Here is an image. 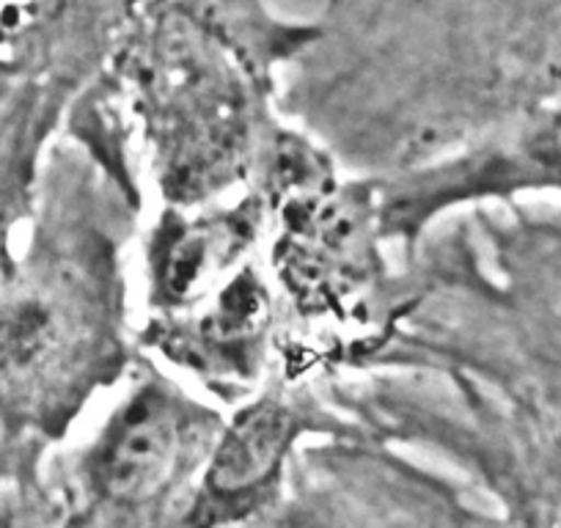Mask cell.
<instances>
[{
  "label": "cell",
  "mask_w": 561,
  "mask_h": 528,
  "mask_svg": "<svg viewBox=\"0 0 561 528\" xmlns=\"http://www.w3.org/2000/svg\"><path fill=\"white\" fill-rule=\"evenodd\" d=\"M50 336V317L42 306H0V377L25 375L47 353Z\"/></svg>",
  "instance_id": "3957f363"
},
{
  "label": "cell",
  "mask_w": 561,
  "mask_h": 528,
  "mask_svg": "<svg viewBox=\"0 0 561 528\" xmlns=\"http://www.w3.org/2000/svg\"><path fill=\"white\" fill-rule=\"evenodd\" d=\"M289 438V416L275 405H256L242 413L218 446L209 487L218 493H240L264 482L278 466Z\"/></svg>",
  "instance_id": "7a4b0ae2"
},
{
  "label": "cell",
  "mask_w": 561,
  "mask_h": 528,
  "mask_svg": "<svg viewBox=\"0 0 561 528\" xmlns=\"http://www.w3.org/2000/svg\"><path fill=\"white\" fill-rule=\"evenodd\" d=\"M176 455V418L160 397H138L111 429L100 477L111 495L144 498L169 477Z\"/></svg>",
  "instance_id": "6da1fadb"
}]
</instances>
